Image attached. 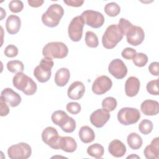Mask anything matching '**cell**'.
<instances>
[{"mask_svg":"<svg viewBox=\"0 0 159 159\" xmlns=\"http://www.w3.org/2000/svg\"><path fill=\"white\" fill-rule=\"evenodd\" d=\"M12 83L17 89L22 91L27 96L34 94L37 89L35 82L23 72L16 73L14 76Z\"/></svg>","mask_w":159,"mask_h":159,"instance_id":"1","label":"cell"},{"mask_svg":"<svg viewBox=\"0 0 159 159\" xmlns=\"http://www.w3.org/2000/svg\"><path fill=\"white\" fill-rule=\"evenodd\" d=\"M64 14V9L58 4H52L42 16L43 24L48 27H57Z\"/></svg>","mask_w":159,"mask_h":159,"instance_id":"2","label":"cell"},{"mask_svg":"<svg viewBox=\"0 0 159 159\" xmlns=\"http://www.w3.org/2000/svg\"><path fill=\"white\" fill-rule=\"evenodd\" d=\"M123 34L117 24H111L107 27L102 37V43L104 48L112 49L121 41Z\"/></svg>","mask_w":159,"mask_h":159,"instance_id":"3","label":"cell"},{"mask_svg":"<svg viewBox=\"0 0 159 159\" xmlns=\"http://www.w3.org/2000/svg\"><path fill=\"white\" fill-rule=\"evenodd\" d=\"M68 48L65 43L61 42H52L47 43L42 49L44 57L62 59L67 56Z\"/></svg>","mask_w":159,"mask_h":159,"instance_id":"4","label":"cell"},{"mask_svg":"<svg viewBox=\"0 0 159 159\" xmlns=\"http://www.w3.org/2000/svg\"><path fill=\"white\" fill-rule=\"evenodd\" d=\"M54 62L52 58H43L38 66L34 70V75L40 83H46L51 78V70L53 66Z\"/></svg>","mask_w":159,"mask_h":159,"instance_id":"5","label":"cell"},{"mask_svg":"<svg viewBox=\"0 0 159 159\" xmlns=\"http://www.w3.org/2000/svg\"><path fill=\"white\" fill-rule=\"evenodd\" d=\"M140 112L137 109L129 107L120 109L117 113L118 121L124 125L137 123L140 119Z\"/></svg>","mask_w":159,"mask_h":159,"instance_id":"6","label":"cell"},{"mask_svg":"<svg viewBox=\"0 0 159 159\" xmlns=\"http://www.w3.org/2000/svg\"><path fill=\"white\" fill-rule=\"evenodd\" d=\"M7 154L11 159H27L30 157L32 149L28 143L20 142L9 147Z\"/></svg>","mask_w":159,"mask_h":159,"instance_id":"7","label":"cell"},{"mask_svg":"<svg viewBox=\"0 0 159 159\" xmlns=\"http://www.w3.org/2000/svg\"><path fill=\"white\" fill-rule=\"evenodd\" d=\"M80 16L82 17L84 24L94 29L102 27L105 20L102 13L93 10L84 11Z\"/></svg>","mask_w":159,"mask_h":159,"instance_id":"8","label":"cell"},{"mask_svg":"<svg viewBox=\"0 0 159 159\" xmlns=\"http://www.w3.org/2000/svg\"><path fill=\"white\" fill-rule=\"evenodd\" d=\"M84 25V22L81 16H76L72 19L68 27V33L73 42H79L81 39Z\"/></svg>","mask_w":159,"mask_h":159,"instance_id":"9","label":"cell"},{"mask_svg":"<svg viewBox=\"0 0 159 159\" xmlns=\"http://www.w3.org/2000/svg\"><path fill=\"white\" fill-rule=\"evenodd\" d=\"M42 139L43 142L52 148L58 150V143L60 136L57 129L53 127H47L42 132Z\"/></svg>","mask_w":159,"mask_h":159,"instance_id":"10","label":"cell"},{"mask_svg":"<svg viewBox=\"0 0 159 159\" xmlns=\"http://www.w3.org/2000/svg\"><path fill=\"white\" fill-rule=\"evenodd\" d=\"M125 35L128 43L133 46H137L142 43L145 38V33L143 29L134 25L129 29Z\"/></svg>","mask_w":159,"mask_h":159,"instance_id":"11","label":"cell"},{"mask_svg":"<svg viewBox=\"0 0 159 159\" xmlns=\"http://www.w3.org/2000/svg\"><path fill=\"white\" fill-rule=\"evenodd\" d=\"M112 81L108 76L102 75L96 78L92 85L93 92L97 95H101L111 89Z\"/></svg>","mask_w":159,"mask_h":159,"instance_id":"12","label":"cell"},{"mask_svg":"<svg viewBox=\"0 0 159 159\" xmlns=\"http://www.w3.org/2000/svg\"><path fill=\"white\" fill-rule=\"evenodd\" d=\"M108 71L115 78L121 80L127 75V68L122 60L116 58L110 62Z\"/></svg>","mask_w":159,"mask_h":159,"instance_id":"13","label":"cell"},{"mask_svg":"<svg viewBox=\"0 0 159 159\" xmlns=\"http://www.w3.org/2000/svg\"><path fill=\"white\" fill-rule=\"evenodd\" d=\"M109 119V112L103 108L94 111L90 116V122L91 124L97 128L102 127Z\"/></svg>","mask_w":159,"mask_h":159,"instance_id":"14","label":"cell"},{"mask_svg":"<svg viewBox=\"0 0 159 159\" xmlns=\"http://www.w3.org/2000/svg\"><path fill=\"white\" fill-rule=\"evenodd\" d=\"M0 98H2L12 107L19 106L22 101L20 96L9 88H6L1 91Z\"/></svg>","mask_w":159,"mask_h":159,"instance_id":"15","label":"cell"},{"mask_svg":"<svg viewBox=\"0 0 159 159\" xmlns=\"http://www.w3.org/2000/svg\"><path fill=\"white\" fill-rule=\"evenodd\" d=\"M85 92V86L84 84L76 81L71 84L67 91L68 96L70 99L73 100H79L84 95Z\"/></svg>","mask_w":159,"mask_h":159,"instance_id":"16","label":"cell"},{"mask_svg":"<svg viewBox=\"0 0 159 159\" xmlns=\"http://www.w3.org/2000/svg\"><path fill=\"white\" fill-rule=\"evenodd\" d=\"M140 83L139 80L135 76H130L127 78L125 83V92L127 96H135L140 89Z\"/></svg>","mask_w":159,"mask_h":159,"instance_id":"17","label":"cell"},{"mask_svg":"<svg viewBox=\"0 0 159 159\" xmlns=\"http://www.w3.org/2000/svg\"><path fill=\"white\" fill-rule=\"evenodd\" d=\"M140 109L145 116H155L159 112V104L157 101L146 99L142 102Z\"/></svg>","mask_w":159,"mask_h":159,"instance_id":"18","label":"cell"},{"mask_svg":"<svg viewBox=\"0 0 159 159\" xmlns=\"http://www.w3.org/2000/svg\"><path fill=\"white\" fill-rule=\"evenodd\" d=\"M108 151L113 157L119 158L125 154L126 147L120 140L114 139L109 144Z\"/></svg>","mask_w":159,"mask_h":159,"instance_id":"19","label":"cell"},{"mask_svg":"<svg viewBox=\"0 0 159 159\" xmlns=\"http://www.w3.org/2000/svg\"><path fill=\"white\" fill-rule=\"evenodd\" d=\"M21 26V20L20 17L16 15L11 14L8 16L6 22V28L7 32L11 34H17Z\"/></svg>","mask_w":159,"mask_h":159,"instance_id":"20","label":"cell"},{"mask_svg":"<svg viewBox=\"0 0 159 159\" xmlns=\"http://www.w3.org/2000/svg\"><path fill=\"white\" fill-rule=\"evenodd\" d=\"M76 148L77 143L73 137L60 136L58 143V149H61L65 152L72 153L76 150Z\"/></svg>","mask_w":159,"mask_h":159,"instance_id":"21","label":"cell"},{"mask_svg":"<svg viewBox=\"0 0 159 159\" xmlns=\"http://www.w3.org/2000/svg\"><path fill=\"white\" fill-rule=\"evenodd\" d=\"M143 154L147 159H155L159 155V138H154L150 145L146 146Z\"/></svg>","mask_w":159,"mask_h":159,"instance_id":"22","label":"cell"},{"mask_svg":"<svg viewBox=\"0 0 159 159\" xmlns=\"http://www.w3.org/2000/svg\"><path fill=\"white\" fill-rule=\"evenodd\" d=\"M70 78V73L68 68H61L58 70L55 75V83L60 87L65 86Z\"/></svg>","mask_w":159,"mask_h":159,"instance_id":"23","label":"cell"},{"mask_svg":"<svg viewBox=\"0 0 159 159\" xmlns=\"http://www.w3.org/2000/svg\"><path fill=\"white\" fill-rule=\"evenodd\" d=\"M81 141L84 143L92 142L95 139V134L93 130L88 125L82 126L78 132Z\"/></svg>","mask_w":159,"mask_h":159,"instance_id":"24","label":"cell"},{"mask_svg":"<svg viewBox=\"0 0 159 159\" xmlns=\"http://www.w3.org/2000/svg\"><path fill=\"white\" fill-rule=\"evenodd\" d=\"M127 142L129 147L133 150L139 149L143 143L142 137L135 132H132L128 135Z\"/></svg>","mask_w":159,"mask_h":159,"instance_id":"25","label":"cell"},{"mask_svg":"<svg viewBox=\"0 0 159 159\" xmlns=\"http://www.w3.org/2000/svg\"><path fill=\"white\" fill-rule=\"evenodd\" d=\"M104 147L99 143H96L89 146L87 148V153L95 158H101L104 155Z\"/></svg>","mask_w":159,"mask_h":159,"instance_id":"26","label":"cell"},{"mask_svg":"<svg viewBox=\"0 0 159 159\" xmlns=\"http://www.w3.org/2000/svg\"><path fill=\"white\" fill-rule=\"evenodd\" d=\"M68 117L69 116L65 111L62 110H58L52 113L51 119L53 124L60 127L64 124Z\"/></svg>","mask_w":159,"mask_h":159,"instance_id":"27","label":"cell"},{"mask_svg":"<svg viewBox=\"0 0 159 159\" xmlns=\"http://www.w3.org/2000/svg\"><path fill=\"white\" fill-rule=\"evenodd\" d=\"M6 66L8 71L12 73H18L20 72H23L24 69L23 63L19 60L9 61L7 62Z\"/></svg>","mask_w":159,"mask_h":159,"instance_id":"28","label":"cell"},{"mask_svg":"<svg viewBox=\"0 0 159 159\" xmlns=\"http://www.w3.org/2000/svg\"><path fill=\"white\" fill-rule=\"evenodd\" d=\"M104 12L110 17H116L120 12V6L114 2L107 3L104 6Z\"/></svg>","mask_w":159,"mask_h":159,"instance_id":"29","label":"cell"},{"mask_svg":"<svg viewBox=\"0 0 159 159\" xmlns=\"http://www.w3.org/2000/svg\"><path fill=\"white\" fill-rule=\"evenodd\" d=\"M85 43L90 48H96L99 45L98 36L92 31H87L85 34Z\"/></svg>","mask_w":159,"mask_h":159,"instance_id":"30","label":"cell"},{"mask_svg":"<svg viewBox=\"0 0 159 159\" xmlns=\"http://www.w3.org/2000/svg\"><path fill=\"white\" fill-rule=\"evenodd\" d=\"M153 128V123L148 119L142 120L139 125V130L143 135L149 134L152 131Z\"/></svg>","mask_w":159,"mask_h":159,"instance_id":"31","label":"cell"},{"mask_svg":"<svg viewBox=\"0 0 159 159\" xmlns=\"http://www.w3.org/2000/svg\"><path fill=\"white\" fill-rule=\"evenodd\" d=\"M117 105L116 99L113 97H106L102 101V107L108 112L114 111Z\"/></svg>","mask_w":159,"mask_h":159,"instance_id":"32","label":"cell"},{"mask_svg":"<svg viewBox=\"0 0 159 159\" xmlns=\"http://www.w3.org/2000/svg\"><path fill=\"white\" fill-rule=\"evenodd\" d=\"M148 57L143 53H137L132 58L133 63L138 67L144 66L148 62Z\"/></svg>","mask_w":159,"mask_h":159,"instance_id":"33","label":"cell"},{"mask_svg":"<svg viewBox=\"0 0 159 159\" xmlns=\"http://www.w3.org/2000/svg\"><path fill=\"white\" fill-rule=\"evenodd\" d=\"M76 121L71 117H68L64 124L60 126L61 130L66 133H71L76 129Z\"/></svg>","mask_w":159,"mask_h":159,"instance_id":"34","label":"cell"},{"mask_svg":"<svg viewBox=\"0 0 159 159\" xmlns=\"http://www.w3.org/2000/svg\"><path fill=\"white\" fill-rule=\"evenodd\" d=\"M158 83H159V79L157 78L156 80L150 81L147 84L146 89L147 92L150 94L155 95V96H158L159 94Z\"/></svg>","mask_w":159,"mask_h":159,"instance_id":"35","label":"cell"},{"mask_svg":"<svg viewBox=\"0 0 159 159\" xmlns=\"http://www.w3.org/2000/svg\"><path fill=\"white\" fill-rule=\"evenodd\" d=\"M24 4L22 1L19 0H13L9 3V9L13 13H18L22 11Z\"/></svg>","mask_w":159,"mask_h":159,"instance_id":"36","label":"cell"},{"mask_svg":"<svg viewBox=\"0 0 159 159\" xmlns=\"http://www.w3.org/2000/svg\"><path fill=\"white\" fill-rule=\"evenodd\" d=\"M18 48L14 45H8L4 50L5 56L9 58H13L18 55Z\"/></svg>","mask_w":159,"mask_h":159,"instance_id":"37","label":"cell"},{"mask_svg":"<svg viewBox=\"0 0 159 159\" xmlns=\"http://www.w3.org/2000/svg\"><path fill=\"white\" fill-rule=\"evenodd\" d=\"M66 110L68 112L71 114H78L81 109V105L76 102H70L66 104Z\"/></svg>","mask_w":159,"mask_h":159,"instance_id":"38","label":"cell"},{"mask_svg":"<svg viewBox=\"0 0 159 159\" xmlns=\"http://www.w3.org/2000/svg\"><path fill=\"white\" fill-rule=\"evenodd\" d=\"M121 31L122 32L123 35H125L127 31L129 30V29L133 25L130 21L128 20L124 19V18H120L119 21V24H117Z\"/></svg>","mask_w":159,"mask_h":159,"instance_id":"39","label":"cell"},{"mask_svg":"<svg viewBox=\"0 0 159 159\" xmlns=\"http://www.w3.org/2000/svg\"><path fill=\"white\" fill-rule=\"evenodd\" d=\"M136 53L137 52L135 49L130 47H127L122 50L121 55L124 59L131 60L134 57Z\"/></svg>","mask_w":159,"mask_h":159,"instance_id":"40","label":"cell"},{"mask_svg":"<svg viewBox=\"0 0 159 159\" xmlns=\"http://www.w3.org/2000/svg\"><path fill=\"white\" fill-rule=\"evenodd\" d=\"M9 113V108L6 102L0 98V115L2 117L7 116Z\"/></svg>","mask_w":159,"mask_h":159,"instance_id":"41","label":"cell"},{"mask_svg":"<svg viewBox=\"0 0 159 159\" xmlns=\"http://www.w3.org/2000/svg\"><path fill=\"white\" fill-rule=\"evenodd\" d=\"M148 71L151 75L156 76H159V63L153 61L148 66Z\"/></svg>","mask_w":159,"mask_h":159,"instance_id":"42","label":"cell"},{"mask_svg":"<svg viewBox=\"0 0 159 159\" xmlns=\"http://www.w3.org/2000/svg\"><path fill=\"white\" fill-rule=\"evenodd\" d=\"M63 2L68 6L78 7H80L82 6V4L84 2V1H83V0H64Z\"/></svg>","mask_w":159,"mask_h":159,"instance_id":"43","label":"cell"},{"mask_svg":"<svg viewBox=\"0 0 159 159\" xmlns=\"http://www.w3.org/2000/svg\"><path fill=\"white\" fill-rule=\"evenodd\" d=\"M27 2L30 6H31L32 7H39L43 4L44 1H43V0H35V1L28 0Z\"/></svg>","mask_w":159,"mask_h":159,"instance_id":"44","label":"cell"},{"mask_svg":"<svg viewBox=\"0 0 159 159\" xmlns=\"http://www.w3.org/2000/svg\"><path fill=\"white\" fill-rule=\"evenodd\" d=\"M0 9H1V20H2L6 16V11H4L2 7H1Z\"/></svg>","mask_w":159,"mask_h":159,"instance_id":"45","label":"cell"}]
</instances>
